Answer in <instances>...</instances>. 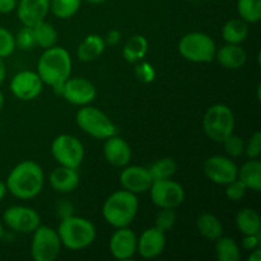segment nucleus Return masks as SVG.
<instances>
[{
  "instance_id": "obj_1",
  "label": "nucleus",
  "mask_w": 261,
  "mask_h": 261,
  "mask_svg": "<svg viewBox=\"0 0 261 261\" xmlns=\"http://www.w3.org/2000/svg\"><path fill=\"white\" fill-rule=\"evenodd\" d=\"M73 61L70 54L60 46L46 48L37 61V74L43 84H47L54 92L61 93L64 83L70 78Z\"/></svg>"
},
{
  "instance_id": "obj_2",
  "label": "nucleus",
  "mask_w": 261,
  "mask_h": 261,
  "mask_svg": "<svg viewBox=\"0 0 261 261\" xmlns=\"http://www.w3.org/2000/svg\"><path fill=\"white\" fill-rule=\"evenodd\" d=\"M45 184L43 170L35 161H23L18 163L8 175L5 185L14 198L28 200L42 191Z\"/></svg>"
},
{
  "instance_id": "obj_3",
  "label": "nucleus",
  "mask_w": 261,
  "mask_h": 261,
  "mask_svg": "<svg viewBox=\"0 0 261 261\" xmlns=\"http://www.w3.org/2000/svg\"><path fill=\"white\" fill-rule=\"evenodd\" d=\"M139 211L137 195L126 190H117L105 200L102 217L114 228L129 227Z\"/></svg>"
},
{
  "instance_id": "obj_4",
  "label": "nucleus",
  "mask_w": 261,
  "mask_h": 261,
  "mask_svg": "<svg viewBox=\"0 0 261 261\" xmlns=\"http://www.w3.org/2000/svg\"><path fill=\"white\" fill-rule=\"evenodd\" d=\"M56 232L60 237L61 245L73 251L89 247L97 236L96 227L91 221L73 214L61 218Z\"/></svg>"
},
{
  "instance_id": "obj_5",
  "label": "nucleus",
  "mask_w": 261,
  "mask_h": 261,
  "mask_svg": "<svg viewBox=\"0 0 261 261\" xmlns=\"http://www.w3.org/2000/svg\"><path fill=\"white\" fill-rule=\"evenodd\" d=\"M178 53L185 60L191 63H212L216 59L217 46L213 38L206 33L190 32L181 37Z\"/></svg>"
},
{
  "instance_id": "obj_6",
  "label": "nucleus",
  "mask_w": 261,
  "mask_h": 261,
  "mask_svg": "<svg viewBox=\"0 0 261 261\" xmlns=\"http://www.w3.org/2000/svg\"><path fill=\"white\" fill-rule=\"evenodd\" d=\"M203 127L206 137L216 143H222L234 130V115L231 107L217 103L209 107L203 117Z\"/></svg>"
},
{
  "instance_id": "obj_7",
  "label": "nucleus",
  "mask_w": 261,
  "mask_h": 261,
  "mask_svg": "<svg viewBox=\"0 0 261 261\" xmlns=\"http://www.w3.org/2000/svg\"><path fill=\"white\" fill-rule=\"evenodd\" d=\"M75 120L86 134L96 139H107L117 133V127L112 120L103 111L89 105L78 110Z\"/></svg>"
},
{
  "instance_id": "obj_8",
  "label": "nucleus",
  "mask_w": 261,
  "mask_h": 261,
  "mask_svg": "<svg viewBox=\"0 0 261 261\" xmlns=\"http://www.w3.org/2000/svg\"><path fill=\"white\" fill-rule=\"evenodd\" d=\"M31 256L35 261H54L61 252L60 237L56 229L47 226H38L32 232Z\"/></svg>"
},
{
  "instance_id": "obj_9",
  "label": "nucleus",
  "mask_w": 261,
  "mask_h": 261,
  "mask_svg": "<svg viewBox=\"0 0 261 261\" xmlns=\"http://www.w3.org/2000/svg\"><path fill=\"white\" fill-rule=\"evenodd\" d=\"M51 154L59 166L79 168L84 160V147L74 135H58L51 143Z\"/></svg>"
},
{
  "instance_id": "obj_10",
  "label": "nucleus",
  "mask_w": 261,
  "mask_h": 261,
  "mask_svg": "<svg viewBox=\"0 0 261 261\" xmlns=\"http://www.w3.org/2000/svg\"><path fill=\"white\" fill-rule=\"evenodd\" d=\"M148 191L150 193L152 203L160 209H176L185 200V190L182 185L173 181L172 178L153 181Z\"/></svg>"
},
{
  "instance_id": "obj_11",
  "label": "nucleus",
  "mask_w": 261,
  "mask_h": 261,
  "mask_svg": "<svg viewBox=\"0 0 261 261\" xmlns=\"http://www.w3.org/2000/svg\"><path fill=\"white\" fill-rule=\"evenodd\" d=\"M3 222L8 228L17 233H32L41 226V218L37 212L23 205L9 206L3 213Z\"/></svg>"
},
{
  "instance_id": "obj_12",
  "label": "nucleus",
  "mask_w": 261,
  "mask_h": 261,
  "mask_svg": "<svg viewBox=\"0 0 261 261\" xmlns=\"http://www.w3.org/2000/svg\"><path fill=\"white\" fill-rule=\"evenodd\" d=\"M239 167L231 157L216 154L204 162V175L211 182L217 185H227L236 180Z\"/></svg>"
},
{
  "instance_id": "obj_13",
  "label": "nucleus",
  "mask_w": 261,
  "mask_h": 261,
  "mask_svg": "<svg viewBox=\"0 0 261 261\" xmlns=\"http://www.w3.org/2000/svg\"><path fill=\"white\" fill-rule=\"evenodd\" d=\"M60 96L65 98L69 103L75 106H87L94 101L97 96V89L92 82L83 76L69 78L61 88Z\"/></svg>"
},
{
  "instance_id": "obj_14",
  "label": "nucleus",
  "mask_w": 261,
  "mask_h": 261,
  "mask_svg": "<svg viewBox=\"0 0 261 261\" xmlns=\"http://www.w3.org/2000/svg\"><path fill=\"white\" fill-rule=\"evenodd\" d=\"M9 88L13 96L20 101H32L42 92L43 82L37 71L23 70L13 76Z\"/></svg>"
},
{
  "instance_id": "obj_15",
  "label": "nucleus",
  "mask_w": 261,
  "mask_h": 261,
  "mask_svg": "<svg viewBox=\"0 0 261 261\" xmlns=\"http://www.w3.org/2000/svg\"><path fill=\"white\" fill-rule=\"evenodd\" d=\"M138 237L129 227L116 228L109 242V249L112 256L117 260H130L137 254Z\"/></svg>"
},
{
  "instance_id": "obj_16",
  "label": "nucleus",
  "mask_w": 261,
  "mask_h": 261,
  "mask_svg": "<svg viewBox=\"0 0 261 261\" xmlns=\"http://www.w3.org/2000/svg\"><path fill=\"white\" fill-rule=\"evenodd\" d=\"M153 180L147 167L125 166L120 173V184L124 190L135 194H144L150 189Z\"/></svg>"
},
{
  "instance_id": "obj_17",
  "label": "nucleus",
  "mask_w": 261,
  "mask_h": 261,
  "mask_svg": "<svg viewBox=\"0 0 261 261\" xmlns=\"http://www.w3.org/2000/svg\"><path fill=\"white\" fill-rule=\"evenodd\" d=\"M17 15L25 27H35L46 20L50 12V0H19L17 3Z\"/></svg>"
},
{
  "instance_id": "obj_18",
  "label": "nucleus",
  "mask_w": 261,
  "mask_h": 261,
  "mask_svg": "<svg viewBox=\"0 0 261 261\" xmlns=\"http://www.w3.org/2000/svg\"><path fill=\"white\" fill-rule=\"evenodd\" d=\"M166 247V232L157 227L145 229L138 239L137 252L143 259H154L160 256Z\"/></svg>"
},
{
  "instance_id": "obj_19",
  "label": "nucleus",
  "mask_w": 261,
  "mask_h": 261,
  "mask_svg": "<svg viewBox=\"0 0 261 261\" xmlns=\"http://www.w3.org/2000/svg\"><path fill=\"white\" fill-rule=\"evenodd\" d=\"M105 140H106L103 145L105 160L114 167L122 168L129 165L132 160V148L129 143L116 134Z\"/></svg>"
},
{
  "instance_id": "obj_20",
  "label": "nucleus",
  "mask_w": 261,
  "mask_h": 261,
  "mask_svg": "<svg viewBox=\"0 0 261 261\" xmlns=\"http://www.w3.org/2000/svg\"><path fill=\"white\" fill-rule=\"evenodd\" d=\"M79 180L81 178H79L78 168L65 167V166L54 168L48 176L51 188L61 194H68L75 190L79 185Z\"/></svg>"
},
{
  "instance_id": "obj_21",
  "label": "nucleus",
  "mask_w": 261,
  "mask_h": 261,
  "mask_svg": "<svg viewBox=\"0 0 261 261\" xmlns=\"http://www.w3.org/2000/svg\"><path fill=\"white\" fill-rule=\"evenodd\" d=\"M216 59L223 68L237 70L246 64L247 54L241 45L227 43L217 50Z\"/></svg>"
},
{
  "instance_id": "obj_22",
  "label": "nucleus",
  "mask_w": 261,
  "mask_h": 261,
  "mask_svg": "<svg viewBox=\"0 0 261 261\" xmlns=\"http://www.w3.org/2000/svg\"><path fill=\"white\" fill-rule=\"evenodd\" d=\"M237 178L247 188V190H252L259 193L261 190V162L259 158L249 160L239 168Z\"/></svg>"
},
{
  "instance_id": "obj_23",
  "label": "nucleus",
  "mask_w": 261,
  "mask_h": 261,
  "mask_svg": "<svg viewBox=\"0 0 261 261\" xmlns=\"http://www.w3.org/2000/svg\"><path fill=\"white\" fill-rule=\"evenodd\" d=\"M105 48H106V43H105L103 37L92 33V35L87 36L82 41L81 45L78 46L76 56H78V59L81 61L89 63V61H93L96 59H98L103 54Z\"/></svg>"
},
{
  "instance_id": "obj_24",
  "label": "nucleus",
  "mask_w": 261,
  "mask_h": 261,
  "mask_svg": "<svg viewBox=\"0 0 261 261\" xmlns=\"http://www.w3.org/2000/svg\"><path fill=\"white\" fill-rule=\"evenodd\" d=\"M149 43L142 35H134L125 42L122 47V58L130 64H135L147 56Z\"/></svg>"
},
{
  "instance_id": "obj_25",
  "label": "nucleus",
  "mask_w": 261,
  "mask_h": 261,
  "mask_svg": "<svg viewBox=\"0 0 261 261\" xmlns=\"http://www.w3.org/2000/svg\"><path fill=\"white\" fill-rule=\"evenodd\" d=\"M196 229L204 239L216 241L223 234V226L217 216L212 213H203L196 218Z\"/></svg>"
},
{
  "instance_id": "obj_26",
  "label": "nucleus",
  "mask_w": 261,
  "mask_h": 261,
  "mask_svg": "<svg viewBox=\"0 0 261 261\" xmlns=\"http://www.w3.org/2000/svg\"><path fill=\"white\" fill-rule=\"evenodd\" d=\"M236 227L242 236L260 233L261 218L259 213L251 208L241 209L236 216Z\"/></svg>"
},
{
  "instance_id": "obj_27",
  "label": "nucleus",
  "mask_w": 261,
  "mask_h": 261,
  "mask_svg": "<svg viewBox=\"0 0 261 261\" xmlns=\"http://www.w3.org/2000/svg\"><path fill=\"white\" fill-rule=\"evenodd\" d=\"M249 36V23L241 18L231 19L222 28V37L227 43L241 45Z\"/></svg>"
},
{
  "instance_id": "obj_28",
  "label": "nucleus",
  "mask_w": 261,
  "mask_h": 261,
  "mask_svg": "<svg viewBox=\"0 0 261 261\" xmlns=\"http://www.w3.org/2000/svg\"><path fill=\"white\" fill-rule=\"evenodd\" d=\"M32 30L33 35H35L36 46H40L43 50L56 46L59 35L58 31L55 30V27L51 23L42 20L38 24H36L35 27H32Z\"/></svg>"
},
{
  "instance_id": "obj_29",
  "label": "nucleus",
  "mask_w": 261,
  "mask_h": 261,
  "mask_svg": "<svg viewBox=\"0 0 261 261\" xmlns=\"http://www.w3.org/2000/svg\"><path fill=\"white\" fill-rule=\"evenodd\" d=\"M216 256L219 261H239L241 252L237 242L231 237H219L216 240Z\"/></svg>"
},
{
  "instance_id": "obj_30",
  "label": "nucleus",
  "mask_w": 261,
  "mask_h": 261,
  "mask_svg": "<svg viewBox=\"0 0 261 261\" xmlns=\"http://www.w3.org/2000/svg\"><path fill=\"white\" fill-rule=\"evenodd\" d=\"M148 171H149L153 181L167 180V178H172L173 175L177 172V162L170 157L161 158V160L155 161L148 168Z\"/></svg>"
},
{
  "instance_id": "obj_31",
  "label": "nucleus",
  "mask_w": 261,
  "mask_h": 261,
  "mask_svg": "<svg viewBox=\"0 0 261 261\" xmlns=\"http://www.w3.org/2000/svg\"><path fill=\"white\" fill-rule=\"evenodd\" d=\"M237 13L247 23H257L261 19V0H237Z\"/></svg>"
},
{
  "instance_id": "obj_32",
  "label": "nucleus",
  "mask_w": 261,
  "mask_h": 261,
  "mask_svg": "<svg viewBox=\"0 0 261 261\" xmlns=\"http://www.w3.org/2000/svg\"><path fill=\"white\" fill-rule=\"evenodd\" d=\"M82 0H50V10L59 19H69L81 8Z\"/></svg>"
},
{
  "instance_id": "obj_33",
  "label": "nucleus",
  "mask_w": 261,
  "mask_h": 261,
  "mask_svg": "<svg viewBox=\"0 0 261 261\" xmlns=\"http://www.w3.org/2000/svg\"><path fill=\"white\" fill-rule=\"evenodd\" d=\"M176 219H177V214H176L175 209L161 208V211L155 216L154 227L160 228L161 231L167 232L173 228V226L176 223Z\"/></svg>"
},
{
  "instance_id": "obj_34",
  "label": "nucleus",
  "mask_w": 261,
  "mask_h": 261,
  "mask_svg": "<svg viewBox=\"0 0 261 261\" xmlns=\"http://www.w3.org/2000/svg\"><path fill=\"white\" fill-rule=\"evenodd\" d=\"M223 144L224 150L228 154V157H241L245 153V142L242 140V138H240L239 135H234L232 133L229 137H227L226 139L222 142Z\"/></svg>"
},
{
  "instance_id": "obj_35",
  "label": "nucleus",
  "mask_w": 261,
  "mask_h": 261,
  "mask_svg": "<svg viewBox=\"0 0 261 261\" xmlns=\"http://www.w3.org/2000/svg\"><path fill=\"white\" fill-rule=\"evenodd\" d=\"M15 38V47L19 50H32L36 46L35 35H33L32 27H25L23 25L17 35L14 36Z\"/></svg>"
},
{
  "instance_id": "obj_36",
  "label": "nucleus",
  "mask_w": 261,
  "mask_h": 261,
  "mask_svg": "<svg viewBox=\"0 0 261 261\" xmlns=\"http://www.w3.org/2000/svg\"><path fill=\"white\" fill-rule=\"evenodd\" d=\"M14 35L9 30L0 27V58L7 59L15 51Z\"/></svg>"
},
{
  "instance_id": "obj_37",
  "label": "nucleus",
  "mask_w": 261,
  "mask_h": 261,
  "mask_svg": "<svg viewBox=\"0 0 261 261\" xmlns=\"http://www.w3.org/2000/svg\"><path fill=\"white\" fill-rule=\"evenodd\" d=\"M135 64H137V65H135L134 73L138 81L145 84L152 83V82L155 79L154 66H153L150 63H147V61H143V60L138 61V63Z\"/></svg>"
},
{
  "instance_id": "obj_38",
  "label": "nucleus",
  "mask_w": 261,
  "mask_h": 261,
  "mask_svg": "<svg viewBox=\"0 0 261 261\" xmlns=\"http://www.w3.org/2000/svg\"><path fill=\"white\" fill-rule=\"evenodd\" d=\"M224 186H226L224 193H226L227 199L231 201H240L241 199L245 198V195H246L247 193V188L239 180V178L231 181V182L227 184V185Z\"/></svg>"
},
{
  "instance_id": "obj_39",
  "label": "nucleus",
  "mask_w": 261,
  "mask_h": 261,
  "mask_svg": "<svg viewBox=\"0 0 261 261\" xmlns=\"http://www.w3.org/2000/svg\"><path fill=\"white\" fill-rule=\"evenodd\" d=\"M245 154L247 155L249 160L259 158L261 154V133L255 132L250 137L247 143H245Z\"/></svg>"
},
{
  "instance_id": "obj_40",
  "label": "nucleus",
  "mask_w": 261,
  "mask_h": 261,
  "mask_svg": "<svg viewBox=\"0 0 261 261\" xmlns=\"http://www.w3.org/2000/svg\"><path fill=\"white\" fill-rule=\"evenodd\" d=\"M261 244V233H255V234H245L244 239H242V247H244L246 251H252V250L260 247Z\"/></svg>"
},
{
  "instance_id": "obj_41",
  "label": "nucleus",
  "mask_w": 261,
  "mask_h": 261,
  "mask_svg": "<svg viewBox=\"0 0 261 261\" xmlns=\"http://www.w3.org/2000/svg\"><path fill=\"white\" fill-rule=\"evenodd\" d=\"M105 43L109 46H116L119 45L121 41V32L117 30H111L106 33V37L103 38Z\"/></svg>"
},
{
  "instance_id": "obj_42",
  "label": "nucleus",
  "mask_w": 261,
  "mask_h": 261,
  "mask_svg": "<svg viewBox=\"0 0 261 261\" xmlns=\"http://www.w3.org/2000/svg\"><path fill=\"white\" fill-rule=\"evenodd\" d=\"M18 0H0V14H9L17 8Z\"/></svg>"
},
{
  "instance_id": "obj_43",
  "label": "nucleus",
  "mask_w": 261,
  "mask_h": 261,
  "mask_svg": "<svg viewBox=\"0 0 261 261\" xmlns=\"http://www.w3.org/2000/svg\"><path fill=\"white\" fill-rule=\"evenodd\" d=\"M5 78H7V66H5L4 59L0 58V87L4 83Z\"/></svg>"
},
{
  "instance_id": "obj_44",
  "label": "nucleus",
  "mask_w": 261,
  "mask_h": 261,
  "mask_svg": "<svg viewBox=\"0 0 261 261\" xmlns=\"http://www.w3.org/2000/svg\"><path fill=\"white\" fill-rule=\"evenodd\" d=\"M251 254H250L249 256V261H260L261 260V249L260 247H257V249L252 250V251H250Z\"/></svg>"
},
{
  "instance_id": "obj_45",
  "label": "nucleus",
  "mask_w": 261,
  "mask_h": 261,
  "mask_svg": "<svg viewBox=\"0 0 261 261\" xmlns=\"http://www.w3.org/2000/svg\"><path fill=\"white\" fill-rule=\"evenodd\" d=\"M7 193H8L7 185H5V182H3V181L0 180V201L5 198Z\"/></svg>"
},
{
  "instance_id": "obj_46",
  "label": "nucleus",
  "mask_w": 261,
  "mask_h": 261,
  "mask_svg": "<svg viewBox=\"0 0 261 261\" xmlns=\"http://www.w3.org/2000/svg\"><path fill=\"white\" fill-rule=\"evenodd\" d=\"M4 103H5V97H4V93H3V92L0 91V112H2L3 107H4Z\"/></svg>"
},
{
  "instance_id": "obj_47",
  "label": "nucleus",
  "mask_w": 261,
  "mask_h": 261,
  "mask_svg": "<svg viewBox=\"0 0 261 261\" xmlns=\"http://www.w3.org/2000/svg\"><path fill=\"white\" fill-rule=\"evenodd\" d=\"M86 2L91 3V4H101V3H105L106 0H86Z\"/></svg>"
},
{
  "instance_id": "obj_48",
  "label": "nucleus",
  "mask_w": 261,
  "mask_h": 261,
  "mask_svg": "<svg viewBox=\"0 0 261 261\" xmlns=\"http://www.w3.org/2000/svg\"><path fill=\"white\" fill-rule=\"evenodd\" d=\"M3 237H4V227H3L2 222H0V241H2Z\"/></svg>"
},
{
  "instance_id": "obj_49",
  "label": "nucleus",
  "mask_w": 261,
  "mask_h": 261,
  "mask_svg": "<svg viewBox=\"0 0 261 261\" xmlns=\"http://www.w3.org/2000/svg\"><path fill=\"white\" fill-rule=\"evenodd\" d=\"M0 259H2V251H0Z\"/></svg>"
},
{
  "instance_id": "obj_50",
  "label": "nucleus",
  "mask_w": 261,
  "mask_h": 261,
  "mask_svg": "<svg viewBox=\"0 0 261 261\" xmlns=\"http://www.w3.org/2000/svg\"><path fill=\"white\" fill-rule=\"evenodd\" d=\"M0 132H2V125H0Z\"/></svg>"
},
{
  "instance_id": "obj_51",
  "label": "nucleus",
  "mask_w": 261,
  "mask_h": 261,
  "mask_svg": "<svg viewBox=\"0 0 261 261\" xmlns=\"http://www.w3.org/2000/svg\"><path fill=\"white\" fill-rule=\"evenodd\" d=\"M195 2H199V0H195Z\"/></svg>"
}]
</instances>
